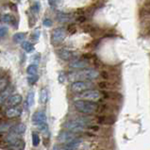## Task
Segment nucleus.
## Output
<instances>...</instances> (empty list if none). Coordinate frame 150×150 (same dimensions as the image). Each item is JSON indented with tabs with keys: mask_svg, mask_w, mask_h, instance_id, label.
Listing matches in <instances>:
<instances>
[{
	"mask_svg": "<svg viewBox=\"0 0 150 150\" xmlns=\"http://www.w3.org/2000/svg\"><path fill=\"white\" fill-rule=\"evenodd\" d=\"M57 18L59 22L62 23H66V22H69V21L72 19V16L68 13H63V12H59V13L57 14Z\"/></svg>",
	"mask_w": 150,
	"mask_h": 150,
	"instance_id": "obj_16",
	"label": "nucleus"
},
{
	"mask_svg": "<svg viewBox=\"0 0 150 150\" xmlns=\"http://www.w3.org/2000/svg\"><path fill=\"white\" fill-rule=\"evenodd\" d=\"M11 132H13L15 134H18V135H22L25 132V129H27V126L25 125L23 123H19L17 124L15 126H12V127L11 128Z\"/></svg>",
	"mask_w": 150,
	"mask_h": 150,
	"instance_id": "obj_14",
	"label": "nucleus"
},
{
	"mask_svg": "<svg viewBox=\"0 0 150 150\" xmlns=\"http://www.w3.org/2000/svg\"><path fill=\"white\" fill-rule=\"evenodd\" d=\"M75 109L80 113L83 114H93L97 110L98 106L93 101L88 100H76L74 103Z\"/></svg>",
	"mask_w": 150,
	"mask_h": 150,
	"instance_id": "obj_1",
	"label": "nucleus"
},
{
	"mask_svg": "<svg viewBox=\"0 0 150 150\" xmlns=\"http://www.w3.org/2000/svg\"><path fill=\"white\" fill-rule=\"evenodd\" d=\"M40 34H41L40 29H36V30L31 34L30 38H31L32 40H34V41H38V40H39V38H40Z\"/></svg>",
	"mask_w": 150,
	"mask_h": 150,
	"instance_id": "obj_29",
	"label": "nucleus"
},
{
	"mask_svg": "<svg viewBox=\"0 0 150 150\" xmlns=\"http://www.w3.org/2000/svg\"><path fill=\"white\" fill-rule=\"evenodd\" d=\"M12 127V124L11 123H8V122H2L0 123V132H5L10 130Z\"/></svg>",
	"mask_w": 150,
	"mask_h": 150,
	"instance_id": "obj_22",
	"label": "nucleus"
},
{
	"mask_svg": "<svg viewBox=\"0 0 150 150\" xmlns=\"http://www.w3.org/2000/svg\"><path fill=\"white\" fill-rule=\"evenodd\" d=\"M1 20L3 21V22H5V23H12L14 19H13V16H12V15H11V14H5V15L2 16Z\"/></svg>",
	"mask_w": 150,
	"mask_h": 150,
	"instance_id": "obj_26",
	"label": "nucleus"
},
{
	"mask_svg": "<svg viewBox=\"0 0 150 150\" xmlns=\"http://www.w3.org/2000/svg\"><path fill=\"white\" fill-rule=\"evenodd\" d=\"M85 20H86V18H85V16L81 15V16H79V18H78V22H79V23H82V22H84Z\"/></svg>",
	"mask_w": 150,
	"mask_h": 150,
	"instance_id": "obj_34",
	"label": "nucleus"
},
{
	"mask_svg": "<svg viewBox=\"0 0 150 150\" xmlns=\"http://www.w3.org/2000/svg\"><path fill=\"white\" fill-rule=\"evenodd\" d=\"M101 76H103V78H104V79H107V78H108V74H106V73H102Z\"/></svg>",
	"mask_w": 150,
	"mask_h": 150,
	"instance_id": "obj_36",
	"label": "nucleus"
},
{
	"mask_svg": "<svg viewBox=\"0 0 150 150\" xmlns=\"http://www.w3.org/2000/svg\"><path fill=\"white\" fill-rule=\"evenodd\" d=\"M21 114H22V109H21L20 107H16V106H12L11 108H8L5 111L6 117L10 119L19 117Z\"/></svg>",
	"mask_w": 150,
	"mask_h": 150,
	"instance_id": "obj_11",
	"label": "nucleus"
},
{
	"mask_svg": "<svg viewBox=\"0 0 150 150\" xmlns=\"http://www.w3.org/2000/svg\"><path fill=\"white\" fill-rule=\"evenodd\" d=\"M38 79H39V76H37V75H31V76H29L28 78V82L29 85H33V84H35Z\"/></svg>",
	"mask_w": 150,
	"mask_h": 150,
	"instance_id": "obj_24",
	"label": "nucleus"
},
{
	"mask_svg": "<svg viewBox=\"0 0 150 150\" xmlns=\"http://www.w3.org/2000/svg\"><path fill=\"white\" fill-rule=\"evenodd\" d=\"M66 38V31L63 28H57L51 33V44L59 45Z\"/></svg>",
	"mask_w": 150,
	"mask_h": 150,
	"instance_id": "obj_6",
	"label": "nucleus"
},
{
	"mask_svg": "<svg viewBox=\"0 0 150 150\" xmlns=\"http://www.w3.org/2000/svg\"><path fill=\"white\" fill-rule=\"evenodd\" d=\"M80 97L84 100H88V101H93V102H96L101 98V93L96 91V90H86V91L82 92V93L80 95Z\"/></svg>",
	"mask_w": 150,
	"mask_h": 150,
	"instance_id": "obj_7",
	"label": "nucleus"
},
{
	"mask_svg": "<svg viewBox=\"0 0 150 150\" xmlns=\"http://www.w3.org/2000/svg\"><path fill=\"white\" fill-rule=\"evenodd\" d=\"M75 138H76V137L75 136V134L73 133V132L68 131V130L62 131L58 136L59 142H61L62 144H67V143L71 142V141H73Z\"/></svg>",
	"mask_w": 150,
	"mask_h": 150,
	"instance_id": "obj_10",
	"label": "nucleus"
},
{
	"mask_svg": "<svg viewBox=\"0 0 150 150\" xmlns=\"http://www.w3.org/2000/svg\"><path fill=\"white\" fill-rule=\"evenodd\" d=\"M93 83L90 80H75L71 85V90L75 93H80L86 90L93 88Z\"/></svg>",
	"mask_w": 150,
	"mask_h": 150,
	"instance_id": "obj_4",
	"label": "nucleus"
},
{
	"mask_svg": "<svg viewBox=\"0 0 150 150\" xmlns=\"http://www.w3.org/2000/svg\"><path fill=\"white\" fill-rule=\"evenodd\" d=\"M69 76L71 79L74 80H93L99 76V73L93 69H83L81 71L72 73Z\"/></svg>",
	"mask_w": 150,
	"mask_h": 150,
	"instance_id": "obj_3",
	"label": "nucleus"
},
{
	"mask_svg": "<svg viewBox=\"0 0 150 150\" xmlns=\"http://www.w3.org/2000/svg\"><path fill=\"white\" fill-rule=\"evenodd\" d=\"M58 80L59 83H64V81H65V75L63 74V73H62V74L59 75V78H58Z\"/></svg>",
	"mask_w": 150,
	"mask_h": 150,
	"instance_id": "obj_33",
	"label": "nucleus"
},
{
	"mask_svg": "<svg viewBox=\"0 0 150 150\" xmlns=\"http://www.w3.org/2000/svg\"><path fill=\"white\" fill-rule=\"evenodd\" d=\"M42 24H44V25L45 28H50V27H52L53 22H52V20H51L50 18H46V19L44 20Z\"/></svg>",
	"mask_w": 150,
	"mask_h": 150,
	"instance_id": "obj_30",
	"label": "nucleus"
},
{
	"mask_svg": "<svg viewBox=\"0 0 150 150\" xmlns=\"http://www.w3.org/2000/svg\"><path fill=\"white\" fill-rule=\"evenodd\" d=\"M40 11V3L39 2H36L34 5L31 7V11L35 12V13H37V12H39Z\"/></svg>",
	"mask_w": 150,
	"mask_h": 150,
	"instance_id": "obj_31",
	"label": "nucleus"
},
{
	"mask_svg": "<svg viewBox=\"0 0 150 150\" xmlns=\"http://www.w3.org/2000/svg\"><path fill=\"white\" fill-rule=\"evenodd\" d=\"M48 2L51 7L56 8V7H59V5H62L63 0H48Z\"/></svg>",
	"mask_w": 150,
	"mask_h": 150,
	"instance_id": "obj_28",
	"label": "nucleus"
},
{
	"mask_svg": "<svg viewBox=\"0 0 150 150\" xmlns=\"http://www.w3.org/2000/svg\"><path fill=\"white\" fill-rule=\"evenodd\" d=\"M57 54L59 58L63 61H71V59H75L76 54L74 51L68 50V49H59L57 50Z\"/></svg>",
	"mask_w": 150,
	"mask_h": 150,
	"instance_id": "obj_9",
	"label": "nucleus"
},
{
	"mask_svg": "<svg viewBox=\"0 0 150 150\" xmlns=\"http://www.w3.org/2000/svg\"><path fill=\"white\" fill-rule=\"evenodd\" d=\"M7 87H8L7 79H0V93H2Z\"/></svg>",
	"mask_w": 150,
	"mask_h": 150,
	"instance_id": "obj_27",
	"label": "nucleus"
},
{
	"mask_svg": "<svg viewBox=\"0 0 150 150\" xmlns=\"http://www.w3.org/2000/svg\"><path fill=\"white\" fill-rule=\"evenodd\" d=\"M27 73L29 75H37L38 73V66L36 64H30V65H28V68H27Z\"/></svg>",
	"mask_w": 150,
	"mask_h": 150,
	"instance_id": "obj_20",
	"label": "nucleus"
},
{
	"mask_svg": "<svg viewBox=\"0 0 150 150\" xmlns=\"http://www.w3.org/2000/svg\"><path fill=\"white\" fill-rule=\"evenodd\" d=\"M99 87L100 88H107V83H104V82L99 83Z\"/></svg>",
	"mask_w": 150,
	"mask_h": 150,
	"instance_id": "obj_35",
	"label": "nucleus"
},
{
	"mask_svg": "<svg viewBox=\"0 0 150 150\" xmlns=\"http://www.w3.org/2000/svg\"><path fill=\"white\" fill-rule=\"evenodd\" d=\"M38 127H40L41 132H42V133L44 134L45 137L49 135V129H48V126H47V124H44V125H42V126Z\"/></svg>",
	"mask_w": 150,
	"mask_h": 150,
	"instance_id": "obj_25",
	"label": "nucleus"
},
{
	"mask_svg": "<svg viewBox=\"0 0 150 150\" xmlns=\"http://www.w3.org/2000/svg\"><path fill=\"white\" fill-rule=\"evenodd\" d=\"M8 33V28L6 27H1L0 28V38H3L7 35Z\"/></svg>",
	"mask_w": 150,
	"mask_h": 150,
	"instance_id": "obj_32",
	"label": "nucleus"
},
{
	"mask_svg": "<svg viewBox=\"0 0 150 150\" xmlns=\"http://www.w3.org/2000/svg\"><path fill=\"white\" fill-rule=\"evenodd\" d=\"M31 120L33 125L37 127H40L44 125V124H46V122H47V118H46V115L44 111H36V112H34Z\"/></svg>",
	"mask_w": 150,
	"mask_h": 150,
	"instance_id": "obj_8",
	"label": "nucleus"
},
{
	"mask_svg": "<svg viewBox=\"0 0 150 150\" xmlns=\"http://www.w3.org/2000/svg\"><path fill=\"white\" fill-rule=\"evenodd\" d=\"M31 137H32V144L33 146H38V145L40 144L41 143V139H40V135L37 133V132H33L31 134Z\"/></svg>",
	"mask_w": 150,
	"mask_h": 150,
	"instance_id": "obj_21",
	"label": "nucleus"
},
{
	"mask_svg": "<svg viewBox=\"0 0 150 150\" xmlns=\"http://www.w3.org/2000/svg\"><path fill=\"white\" fill-rule=\"evenodd\" d=\"M11 91L8 89H5L2 93H0V105H2L5 103V101L8 99V97L10 96Z\"/></svg>",
	"mask_w": 150,
	"mask_h": 150,
	"instance_id": "obj_19",
	"label": "nucleus"
},
{
	"mask_svg": "<svg viewBox=\"0 0 150 150\" xmlns=\"http://www.w3.org/2000/svg\"><path fill=\"white\" fill-rule=\"evenodd\" d=\"M23 97L19 93H15V95H12L11 96L8 97V99L5 101L6 105L8 107H12V106H18L21 102H22Z\"/></svg>",
	"mask_w": 150,
	"mask_h": 150,
	"instance_id": "obj_12",
	"label": "nucleus"
},
{
	"mask_svg": "<svg viewBox=\"0 0 150 150\" xmlns=\"http://www.w3.org/2000/svg\"><path fill=\"white\" fill-rule=\"evenodd\" d=\"M25 33L17 32L12 36V40H13V42H16V44H21V42H23L25 41Z\"/></svg>",
	"mask_w": 150,
	"mask_h": 150,
	"instance_id": "obj_15",
	"label": "nucleus"
},
{
	"mask_svg": "<svg viewBox=\"0 0 150 150\" xmlns=\"http://www.w3.org/2000/svg\"><path fill=\"white\" fill-rule=\"evenodd\" d=\"M40 99L42 104H46V102L48 100V91L46 88H42L41 90V93H40Z\"/></svg>",
	"mask_w": 150,
	"mask_h": 150,
	"instance_id": "obj_17",
	"label": "nucleus"
},
{
	"mask_svg": "<svg viewBox=\"0 0 150 150\" xmlns=\"http://www.w3.org/2000/svg\"><path fill=\"white\" fill-rule=\"evenodd\" d=\"M22 44V48L23 50H25V52H28V53H31L34 51V46L33 45L31 44V42H21Z\"/></svg>",
	"mask_w": 150,
	"mask_h": 150,
	"instance_id": "obj_18",
	"label": "nucleus"
},
{
	"mask_svg": "<svg viewBox=\"0 0 150 150\" xmlns=\"http://www.w3.org/2000/svg\"><path fill=\"white\" fill-rule=\"evenodd\" d=\"M88 121L86 119L80 118L78 120H72V121H67L63 125V127L66 130L71 131L73 133H79L82 132L87 128L88 126Z\"/></svg>",
	"mask_w": 150,
	"mask_h": 150,
	"instance_id": "obj_2",
	"label": "nucleus"
},
{
	"mask_svg": "<svg viewBox=\"0 0 150 150\" xmlns=\"http://www.w3.org/2000/svg\"><path fill=\"white\" fill-rule=\"evenodd\" d=\"M34 97H35V93L34 92H29L27 96V104L28 107H32L34 104Z\"/></svg>",
	"mask_w": 150,
	"mask_h": 150,
	"instance_id": "obj_23",
	"label": "nucleus"
},
{
	"mask_svg": "<svg viewBox=\"0 0 150 150\" xmlns=\"http://www.w3.org/2000/svg\"><path fill=\"white\" fill-rule=\"evenodd\" d=\"M6 142L11 144V146L8 148H12V149H24L25 146V142L19 137L18 134H15L13 132H11L6 137Z\"/></svg>",
	"mask_w": 150,
	"mask_h": 150,
	"instance_id": "obj_5",
	"label": "nucleus"
},
{
	"mask_svg": "<svg viewBox=\"0 0 150 150\" xmlns=\"http://www.w3.org/2000/svg\"><path fill=\"white\" fill-rule=\"evenodd\" d=\"M71 68L74 69H84V68L89 67V62L87 61H74L72 63H70L69 65Z\"/></svg>",
	"mask_w": 150,
	"mask_h": 150,
	"instance_id": "obj_13",
	"label": "nucleus"
}]
</instances>
